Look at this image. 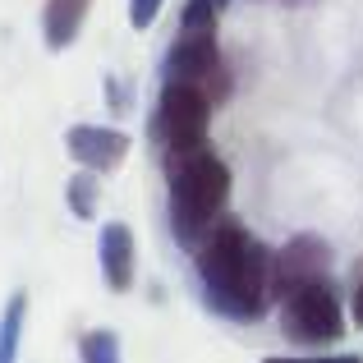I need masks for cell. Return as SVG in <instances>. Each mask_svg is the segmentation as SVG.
<instances>
[{
	"mask_svg": "<svg viewBox=\"0 0 363 363\" xmlns=\"http://www.w3.org/2000/svg\"><path fill=\"white\" fill-rule=\"evenodd\" d=\"M207 124H212V101L189 83H166L152 111V133H157L161 152L170 157H189V152L207 147Z\"/></svg>",
	"mask_w": 363,
	"mask_h": 363,
	"instance_id": "obj_4",
	"label": "cell"
},
{
	"mask_svg": "<svg viewBox=\"0 0 363 363\" xmlns=\"http://www.w3.org/2000/svg\"><path fill=\"white\" fill-rule=\"evenodd\" d=\"M170 175V225L184 248H203L207 235L221 221V207L230 198V170L212 147H198L189 157L166 161Z\"/></svg>",
	"mask_w": 363,
	"mask_h": 363,
	"instance_id": "obj_2",
	"label": "cell"
},
{
	"mask_svg": "<svg viewBox=\"0 0 363 363\" xmlns=\"http://www.w3.org/2000/svg\"><path fill=\"white\" fill-rule=\"evenodd\" d=\"M88 9H92V0H46L42 5V37H46V46H51V51H65V46L83 33Z\"/></svg>",
	"mask_w": 363,
	"mask_h": 363,
	"instance_id": "obj_9",
	"label": "cell"
},
{
	"mask_svg": "<svg viewBox=\"0 0 363 363\" xmlns=\"http://www.w3.org/2000/svg\"><path fill=\"white\" fill-rule=\"evenodd\" d=\"M166 83H189L212 106L230 97V69L216 46V9L207 0H189L179 14V37L166 55Z\"/></svg>",
	"mask_w": 363,
	"mask_h": 363,
	"instance_id": "obj_3",
	"label": "cell"
},
{
	"mask_svg": "<svg viewBox=\"0 0 363 363\" xmlns=\"http://www.w3.org/2000/svg\"><path fill=\"white\" fill-rule=\"evenodd\" d=\"M65 147H69V157L79 161L83 170L106 175V170H116L120 161L129 157V133L106 129V124H74V129L65 133Z\"/></svg>",
	"mask_w": 363,
	"mask_h": 363,
	"instance_id": "obj_7",
	"label": "cell"
},
{
	"mask_svg": "<svg viewBox=\"0 0 363 363\" xmlns=\"http://www.w3.org/2000/svg\"><path fill=\"white\" fill-rule=\"evenodd\" d=\"M97 257H101V276L116 294L133 290V272H138V253H133V230L124 221H106L97 240Z\"/></svg>",
	"mask_w": 363,
	"mask_h": 363,
	"instance_id": "obj_8",
	"label": "cell"
},
{
	"mask_svg": "<svg viewBox=\"0 0 363 363\" xmlns=\"http://www.w3.org/2000/svg\"><path fill=\"white\" fill-rule=\"evenodd\" d=\"M79 363H120V336L116 331H88L79 340Z\"/></svg>",
	"mask_w": 363,
	"mask_h": 363,
	"instance_id": "obj_12",
	"label": "cell"
},
{
	"mask_svg": "<svg viewBox=\"0 0 363 363\" xmlns=\"http://www.w3.org/2000/svg\"><path fill=\"white\" fill-rule=\"evenodd\" d=\"M281 331L294 345H336L345 336V308L331 281L308 285L281 303Z\"/></svg>",
	"mask_w": 363,
	"mask_h": 363,
	"instance_id": "obj_5",
	"label": "cell"
},
{
	"mask_svg": "<svg viewBox=\"0 0 363 363\" xmlns=\"http://www.w3.org/2000/svg\"><path fill=\"white\" fill-rule=\"evenodd\" d=\"M65 198H69V212L79 216V221L97 216V175H92V170L74 175V179H69V189H65Z\"/></svg>",
	"mask_w": 363,
	"mask_h": 363,
	"instance_id": "obj_11",
	"label": "cell"
},
{
	"mask_svg": "<svg viewBox=\"0 0 363 363\" xmlns=\"http://www.w3.org/2000/svg\"><path fill=\"white\" fill-rule=\"evenodd\" d=\"M285 5H294V0H285Z\"/></svg>",
	"mask_w": 363,
	"mask_h": 363,
	"instance_id": "obj_17",
	"label": "cell"
},
{
	"mask_svg": "<svg viewBox=\"0 0 363 363\" xmlns=\"http://www.w3.org/2000/svg\"><path fill=\"white\" fill-rule=\"evenodd\" d=\"M322 281H331V244L322 235H294L285 248L272 253V299L285 303L290 294Z\"/></svg>",
	"mask_w": 363,
	"mask_h": 363,
	"instance_id": "obj_6",
	"label": "cell"
},
{
	"mask_svg": "<svg viewBox=\"0 0 363 363\" xmlns=\"http://www.w3.org/2000/svg\"><path fill=\"white\" fill-rule=\"evenodd\" d=\"M262 363H363L359 354H331V359H262Z\"/></svg>",
	"mask_w": 363,
	"mask_h": 363,
	"instance_id": "obj_14",
	"label": "cell"
},
{
	"mask_svg": "<svg viewBox=\"0 0 363 363\" xmlns=\"http://www.w3.org/2000/svg\"><path fill=\"white\" fill-rule=\"evenodd\" d=\"M198 276L207 308L230 322H257L272 303V253L240 221H216L198 248Z\"/></svg>",
	"mask_w": 363,
	"mask_h": 363,
	"instance_id": "obj_1",
	"label": "cell"
},
{
	"mask_svg": "<svg viewBox=\"0 0 363 363\" xmlns=\"http://www.w3.org/2000/svg\"><path fill=\"white\" fill-rule=\"evenodd\" d=\"M161 5H166V0H129V23L138 28V33H147V28L157 23Z\"/></svg>",
	"mask_w": 363,
	"mask_h": 363,
	"instance_id": "obj_13",
	"label": "cell"
},
{
	"mask_svg": "<svg viewBox=\"0 0 363 363\" xmlns=\"http://www.w3.org/2000/svg\"><path fill=\"white\" fill-rule=\"evenodd\" d=\"M28 294H9L5 318H0V363H18V336H23Z\"/></svg>",
	"mask_w": 363,
	"mask_h": 363,
	"instance_id": "obj_10",
	"label": "cell"
},
{
	"mask_svg": "<svg viewBox=\"0 0 363 363\" xmlns=\"http://www.w3.org/2000/svg\"><path fill=\"white\" fill-rule=\"evenodd\" d=\"M354 322L363 327V281H359V290H354Z\"/></svg>",
	"mask_w": 363,
	"mask_h": 363,
	"instance_id": "obj_16",
	"label": "cell"
},
{
	"mask_svg": "<svg viewBox=\"0 0 363 363\" xmlns=\"http://www.w3.org/2000/svg\"><path fill=\"white\" fill-rule=\"evenodd\" d=\"M106 101H111V106H129V88H124V83H116V79H106Z\"/></svg>",
	"mask_w": 363,
	"mask_h": 363,
	"instance_id": "obj_15",
	"label": "cell"
}]
</instances>
